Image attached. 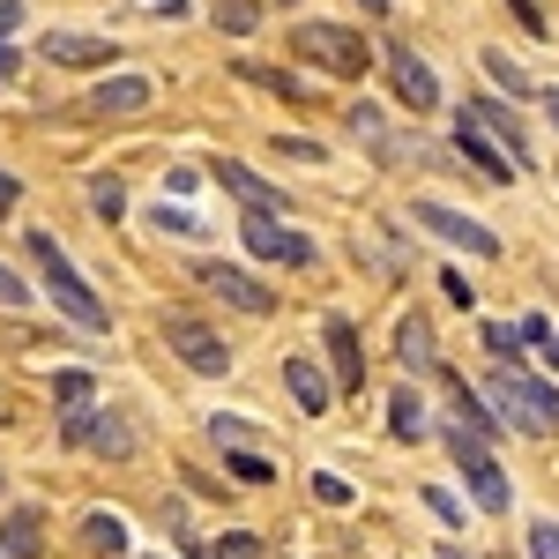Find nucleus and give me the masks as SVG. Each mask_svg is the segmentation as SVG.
Here are the masks:
<instances>
[{
	"label": "nucleus",
	"mask_w": 559,
	"mask_h": 559,
	"mask_svg": "<svg viewBox=\"0 0 559 559\" xmlns=\"http://www.w3.org/2000/svg\"><path fill=\"white\" fill-rule=\"evenodd\" d=\"M23 23V0H0V45H8V31Z\"/></svg>",
	"instance_id": "nucleus-38"
},
{
	"label": "nucleus",
	"mask_w": 559,
	"mask_h": 559,
	"mask_svg": "<svg viewBox=\"0 0 559 559\" xmlns=\"http://www.w3.org/2000/svg\"><path fill=\"white\" fill-rule=\"evenodd\" d=\"M537 105H545V120L559 128V90H537Z\"/></svg>",
	"instance_id": "nucleus-39"
},
{
	"label": "nucleus",
	"mask_w": 559,
	"mask_h": 559,
	"mask_svg": "<svg viewBox=\"0 0 559 559\" xmlns=\"http://www.w3.org/2000/svg\"><path fill=\"white\" fill-rule=\"evenodd\" d=\"M90 210L105 216V224H120V210H128V194H120V179H97V187H90Z\"/></svg>",
	"instance_id": "nucleus-25"
},
{
	"label": "nucleus",
	"mask_w": 559,
	"mask_h": 559,
	"mask_svg": "<svg viewBox=\"0 0 559 559\" xmlns=\"http://www.w3.org/2000/svg\"><path fill=\"white\" fill-rule=\"evenodd\" d=\"M31 261H38V276H45V292H52V306L75 321V329H112V313H105V299L83 284V269L68 261V247L52 239V231H31Z\"/></svg>",
	"instance_id": "nucleus-1"
},
{
	"label": "nucleus",
	"mask_w": 559,
	"mask_h": 559,
	"mask_svg": "<svg viewBox=\"0 0 559 559\" xmlns=\"http://www.w3.org/2000/svg\"><path fill=\"white\" fill-rule=\"evenodd\" d=\"M411 224H426L432 239H448V247H463L471 261H492L500 254V239L477 224V216H463V210H448V202H411Z\"/></svg>",
	"instance_id": "nucleus-7"
},
{
	"label": "nucleus",
	"mask_w": 559,
	"mask_h": 559,
	"mask_svg": "<svg viewBox=\"0 0 559 559\" xmlns=\"http://www.w3.org/2000/svg\"><path fill=\"white\" fill-rule=\"evenodd\" d=\"M358 8H366V15H388V0H358Z\"/></svg>",
	"instance_id": "nucleus-41"
},
{
	"label": "nucleus",
	"mask_w": 559,
	"mask_h": 559,
	"mask_svg": "<svg viewBox=\"0 0 559 559\" xmlns=\"http://www.w3.org/2000/svg\"><path fill=\"white\" fill-rule=\"evenodd\" d=\"M455 150H463V157H471V173H485L492 187H508V179H515V173H508V157H500V150H492V142L463 120V112H455Z\"/></svg>",
	"instance_id": "nucleus-17"
},
{
	"label": "nucleus",
	"mask_w": 559,
	"mask_h": 559,
	"mask_svg": "<svg viewBox=\"0 0 559 559\" xmlns=\"http://www.w3.org/2000/svg\"><path fill=\"white\" fill-rule=\"evenodd\" d=\"M545 350H552V366H559V336H552V344H545Z\"/></svg>",
	"instance_id": "nucleus-43"
},
{
	"label": "nucleus",
	"mask_w": 559,
	"mask_h": 559,
	"mask_svg": "<svg viewBox=\"0 0 559 559\" xmlns=\"http://www.w3.org/2000/svg\"><path fill=\"white\" fill-rule=\"evenodd\" d=\"M395 358H403V373H426V366H432V329L418 321V313L395 329Z\"/></svg>",
	"instance_id": "nucleus-19"
},
{
	"label": "nucleus",
	"mask_w": 559,
	"mask_h": 559,
	"mask_svg": "<svg viewBox=\"0 0 559 559\" xmlns=\"http://www.w3.org/2000/svg\"><path fill=\"white\" fill-rule=\"evenodd\" d=\"M165 344H173V350H179V366H194L202 381L231 373V344L216 336L210 321H194V313H165Z\"/></svg>",
	"instance_id": "nucleus-5"
},
{
	"label": "nucleus",
	"mask_w": 559,
	"mask_h": 559,
	"mask_svg": "<svg viewBox=\"0 0 559 559\" xmlns=\"http://www.w3.org/2000/svg\"><path fill=\"white\" fill-rule=\"evenodd\" d=\"M485 68H492V83H500V90H515V97H530V75H522V68L508 60V52H485Z\"/></svg>",
	"instance_id": "nucleus-27"
},
{
	"label": "nucleus",
	"mask_w": 559,
	"mask_h": 559,
	"mask_svg": "<svg viewBox=\"0 0 559 559\" xmlns=\"http://www.w3.org/2000/svg\"><path fill=\"white\" fill-rule=\"evenodd\" d=\"M194 284H210V299L239 306V313H276V292L247 269H231V261H194Z\"/></svg>",
	"instance_id": "nucleus-8"
},
{
	"label": "nucleus",
	"mask_w": 559,
	"mask_h": 559,
	"mask_svg": "<svg viewBox=\"0 0 559 559\" xmlns=\"http://www.w3.org/2000/svg\"><path fill=\"white\" fill-rule=\"evenodd\" d=\"M38 552H45L38 508H8V522H0V559H38Z\"/></svg>",
	"instance_id": "nucleus-15"
},
{
	"label": "nucleus",
	"mask_w": 559,
	"mask_h": 559,
	"mask_svg": "<svg viewBox=\"0 0 559 559\" xmlns=\"http://www.w3.org/2000/svg\"><path fill=\"white\" fill-rule=\"evenodd\" d=\"M515 336H522V344H552V321H545V313H530Z\"/></svg>",
	"instance_id": "nucleus-35"
},
{
	"label": "nucleus",
	"mask_w": 559,
	"mask_h": 559,
	"mask_svg": "<svg viewBox=\"0 0 559 559\" xmlns=\"http://www.w3.org/2000/svg\"><path fill=\"white\" fill-rule=\"evenodd\" d=\"M276 157H299V165H321L329 150H321L313 134H276Z\"/></svg>",
	"instance_id": "nucleus-28"
},
{
	"label": "nucleus",
	"mask_w": 559,
	"mask_h": 559,
	"mask_svg": "<svg viewBox=\"0 0 559 559\" xmlns=\"http://www.w3.org/2000/svg\"><path fill=\"white\" fill-rule=\"evenodd\" d=\"M52 403H60V411H90V373L60 366V373H52Z\"/></svg>",
	"instance_id": "nucleus-23"
},
{
	"label": "nucleus",
	"mask_w": 559,
	"mask_h": 559,
	"mask_svg": "<svg viewBox=\"0 0 559 559\" xmlns=\"http://www.w3.org/2000/svg\"><path fill=\"white\" fill-rule=\"evenodd\" d=\"M485 350H492V358H515V350H522V336L508 329V321H485Z\"/></svg>",
	"instance_id": "nucleus-29"
},
{
	"label": "nucleus",
	"mask_w": 559,
	"mask_h": 559,
	"mask_svg": "<svg viewBox=\"0 0 559 559\" xmlns=\"http://www.w3.org/2000/svg\"><path fill=\"white\" fill-rule=\"evenodd\" d=\"M231 477H247V485H269V463H261V455H247V448H239V455H231Z\"/></svg>",
	"instance_id": "nucleus-32"
},
{
	"label": "nucleus",
	"mask_w": 559,
	"mask_h": 559,
	"mask_svg": "<svg viewBox=\"0 0 559 559\" xmlns=\"http://www.w3.org/2000/svg\"><path fill=\"white\" fill-rule=\"evenodd\" d=\"M530 559H559V522H537L530 530Z\"/></svg>",
	"instance_id": "nucleus-31"
},
{
	"label": "nucleus",
	"mask_w": 559,
	"mask_h": 559,
	"mask_svg": "<svg viewBox=\"0 0 559 559\" xmlns=\"http://www.w3.org/2000/svg\"><path fill=\"white\" fill-rule=\"evenodd\" d=\"M157 231H194V216H187V210H173V202H165V210H157Z\"/></svg>",
	"instance_id": "nucleus-36"
},
{
	"label": "nucleus",
	"mask_w": 559,
	"mask_h": 559,
	"mask_svg": "<svg viewBox=\"0 0 559 559\" xmlns=\"http://www.w3.org/2000/svg\"><path fill=\"white\" fill-rule=\"evenodd\" d=\"M329 350H336V381L344 388L366 381V358H358V329L350 321H329Z\"/></svg>",
	"instance_id": "nucleus-18"
},
{
	"label": "nucleus",
	"mask_w": 559,
	"mask_h": 559,
	"mask_svg": "<svg viewBox=\"0 0 559 559\" xmlns=\"http://www.w3.org/2000/svg\"><path fill=\"white\" fill-rule=\"evenodd\" d=\"M239 75H254L261 90H276V97H306V83L292 75V68H239Z\"/></svg>",
	"instance_id": "nucleus-24"
},
{
	"label": "nucleus",
	"mask_w": 559,
	"mask_h": 559,
	"mask_svg": "<svg viewBox=\"0 0 559 559\" xmlns=\"http://www.w3.org/2000/svg\"><path fill=\"white\" fill-rule=\"evenodd\" d=\"M68 440H90L97 455H134V448H142L128 418H120V411H97V403H90V411H68Z\"/></svg>",
	"instance_id": "nucleus-11"
},
{
	"label": "nucleus",
	"mask_w": 559,
	"mask_h": 559,
	"mask_svg": "<svg viewBox=\"0 0 559 559\" xmlns=\"http://www.w3.org/2000/svg\"><path fill=\"white\" fill-rule=\"evenodd\" d=\"M426 508L448 522V530H463V500H455V492H426Z\"/></svg>",
	"instance_id": "nucleus-34"
},
{
	"label": "nucleus",
	"mask_w": 559,
	"mask_h": 559,
	"mask_svg": "<svg viewBox=\"0 0 559 559\" xmlns=\"http://www.w3.org/2000/svg\"><path fill=\"white\" fill-rule=\"evenodd\" d=\"M15 202H23V179H15V173H0V216L15 210Z\"/></svg>",
	"instance_id": "nucleus-37"
},
{
	"label": "nucleus",
	"mask_w": 559,
	"mask_h": 559,
	"mask_svg": "<svg viewBox=\"0 0 559 559\" xmlns=\"http://www.w3.org/2000/svg\"><path fill=\"white\" fill-rule=\"evenodd\" d=\"M284 388H292V403L306 418H329V403H336V388H329V373L313 358H284Z\"/></svg>",
	"instance_id": "nucleus-14"
},
{
	"label": "nucleus",
	"mask_w": 559,
	"mask_h": 559,
	"mask_svg": "<svg viewBox=\"0 0 559 559\" xmlns=\"http://www.w3.org/2000/svg\"><path fill=\"white\" fill-rule=\"evenodd\" d=\"M373 60H388V83H395V97H403L411 112H432V105H440V75H432L411 45H381Z\"/></svg>",
	"instance_id": "nucleus-10"
},
{
	"label": "nucleus",
	"mask_w": 559,
	"mask_h": 559,
	"mask_svg": "<svg viewBox=\"0 0 559 559\" xmlns=\"http://www.w3.org/2000/svg\"><path fill=\"white\" fill-rule=\"evenodd\" d=\"M448 448H455V471H463V485H471L477 508H485V515H508V500H515V492H508V471L492 463V448L471 440L463 426H448Z\"/></svg>",
	"instance_id": "nucleus-4"
},
{
	"label": "nucleus",
	"mask_w": 559,
	"mask_h": 559,
	"mask_svg": "<svg viewBox=\"0 0 559 559\" xmlns=\"http://www.w3.org/2000/svg\"><path fill=\"white\" fill-rule=\"evenodd\" d=\"M150 75H105V83L90 90V112H105V120H134V112H150Z\"/></svg>",
	"instance_id": "nucleus-12"
},
{
	"label": "nucleus",
	"mask_w": 559,
	"mask_h": 559,
	"mask_svg": "<svg viewBox=\"0 0 559 559\" xmlns=\"http://www.w3.org/2000/svg\"><path fill=\"white\" fill-rule=\"evenodd\" d=\"M31 299H38V292H31V284H23V276L0 261V306H31Z\"/></svg>",
	"instance_id": "nucleus-30"
},
{
	"label": "nucleus",
	"mask_w": 559,
	"mask_h": 559,
	"mask_svg": "<svg viewBox=\"0 0 559 559\" xmlns=\"http://www.w3.org/2000/svg\"><path fill=\"white\" fill-rule=\"evenodd\" d=\"M463 120H471V128L485 134L500 157H508V173H522V165H530V128H522L515 105H500V97H471V105H463Z\"/></svg>",
	"instance_id": "nucleus-6"
},
{
	"label": "nucleus",
	"mask_w": 559,
	"mask_h": 559,
	"mask_svg": "<svg viewBox=\"0 0 559 559\" xmlns=\"http://www.w3.org/2000/svg\"><path fill=\"white\" fill-rule=\"evenodd\" d=\"M313 492H321L329 508H350V485H344V477H336V471H321V477H313Z\"/></svg>",
	"instance_id": "nucleus-33"
},
{
	"label": "nucleus",
	"mask_w": 559,
	"mask_h": 559,
	"mask_svg": "<svg viewBox=\"0 0 559 559\" xmlns=\"http://www.w3.org/2000/svg\"><path fill=\"white\" fill-rule=\"evenodd\" d=\"M210 559H261V537L254 530H231V537H216Z\"/></svg>",
	"instance_id": "nucleus-26"
},
{
	"label": "nucleus",
	"mask_w": 559,
	"mask_h": 559,
	"mask_svg": "<svg viewBox=\"0 0 559 559\" xmlns=\"http://www.w3.org/2000/svg\"><path fill=\"white\" fill-rule=\"evenodd\" d=\"M440 559H471V552H455V545H448V552H440Z\"/></svg>",
	"instance_id": "nucleus-42"
},
{
	"label": "nucleus",
	"mask_w": 559,
	"mask_h": 559,
	"mask_svg": "<svg viewBox=\"0 0 559 559\" xmlns=\"http://www.w3.org/2000/svg\"><path fill=\"white\" fill-rule=\"evenodd\" d=\"M83 545H90V552H128V522H120V515H105V508H97V515L83 522Z\"/></svg>",
	"instance_id": "nucleus-21"
},
{
	"label": "nucleus",
	"mask_w": 559,
	"mask_h": 559,
	"mask_svg": "<svg viewBox=\"0 0 559 559\" xmlns=\"http://www.w3.org/2000/svg\"><path fill=\"white\" fill-rule=\"evenodd\" d=\"M216 179H224V187H231V194H239L254 216H284V194H276L269 179H254L247 165H231V157H224V165H216Z\"/></svg>",
	"instance_id": "nucleus-16"
},
{
	"label": "nucleus",
	"mask_w": 559,
	"mask_h": 559,
	"mask_svg": "<svg viewBox=\"0 0 559 559\" xmlns=\"http://www.w3.org/2000/svg\"><path fill=\"white\" fill-rule=\"evenodd\" d=\"M388 432H395V440H426V432H432L426 403H418V395H411V388H403V395H395V403H388Z\"/></svg>",
	"instance_id": "nucleus-20"
},
{
	"label": "nucleus",
	"mask_w": 559,
	"mask_h": 559,
	"mask_svg": "<svg viewBox=\"0 0 559 559\" xmlns=\"http://www.w3.org/2000/svg\"><path fill=\"white\" fill-rule=\"evenodd\" d=\"M239 239H247V254H261V261H292V269H306V261H313V239H306V231H292L284 216H254V210H247Z\"/></svg>",
	"instance_id": "nucleus-9"
},
{
	"label": "nucleus",
	"mask_w": 559,
	"mask_h": 559,
	"mask_svg": "<svg viewBox=\"0 0 559 559\" xmlns=\"http://www.w3.org/2000/svg\"><path fill=\"white\" fill-rule=\"evenodd\" d=\"M254 23H261L254 0H216V31H224V38H247Z\"/></svg>",
	"instance_id": "nucleus-22"
},
{
	"label": "nucleus",
	"mask_w": 559,
	"mask_h": 559,
	"mask_svg": "<svg viewBox=\"0 0 559 559\" xmlns=\"http://www.w3.org/2000/svg\"><path fill=\"white\" fill-rule=\"evenodd\" d=\"M477 395L500 403V418H508L515 432H559V388L552 381H530V373H515V366H500Z\"/></svg>",
	"instance_id": "nucleus-3"
},
{
	"label": "nucleus",
	"mask_w": 559,
	"mask_h": 559,
	"mask_svg": "<svg viewBox=\"0 0 559 559\" xmlns=\"http://www.w3.org/2000/svg\"><path fill=\"white\" fill-rule=\"evenodd\" d=\"M8 75H15V52H8V45H0V83H8Z\"/></svg>",
	"instance_id": "nucleus-40"
},
{
	"label": "nucleus",
	"mask_w": 559,
	"mask_h": 559,
	"mask_svg": "<svg viewBox=\"0 0 559 559\" xmlns=\"http://www.w3.org/2000/svg\"><path fill=\"white\" fill-rule=\"evenodd\" d=\"M52 68H105L112 60V38H90V31H45L38 45Z\"/></svg>",
	"instance_id": "nucleus-13"
},
{
	"label": "nucleus",
	"mask_w": 559,
	"mask_h": 559,
	"mask_svg": "<svg viewBox=\"0 0 559 559\" xmlns=\"http://www.w3.org/2000/svg\"><path fill=\"white\" fill-rule=\"evenodd\" d=\"M284 52L306 60V68H321V75H344V83H358V75L373 68V45L358 38L350 23H292Z\"/></svg>",
	"instance_id": "nucleus-2"
}]
</instances>
